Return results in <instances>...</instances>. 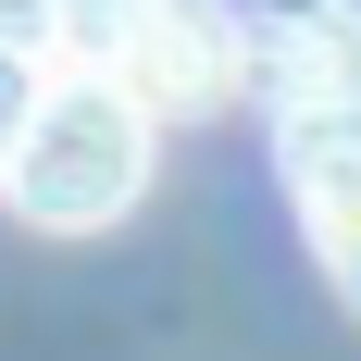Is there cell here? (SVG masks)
<instances>
[{
    "label": "cell",
    "instance_id": "obj_2",
    "mask_svg": "<svg viewBox=\"0 0 361 361\" xmlns=\"http://www.w3.org/2000/svg\"><path fill=\"white\" fill-rule=\"evenodd\" d=\"M274 162H287V200H299V224H312L324 274L361 312V87L274 100Z\"/></svg>",
    "mask_w": 361,
    "mask_h": 361
},
{
    "label": "cell",
    "instance_id": "obj_1",
    "mask_svg": "<svg viewBox=\"0 0 361 361\" xmlns=\"http://www.w3.org/2000/svg\"><path fill=\"white\" fill-rule=\"evenodd\" d=\"M149 125L162 112L125 87V75H87L63 63L50 87H37L25 137H13V175H0V200L25 224H50V237H87V224H125L149 187Z\"/></svg>",
    "mask_w": 361,
    "mask_h": 361
},
{
    "label": "cell",
    "instance_id": "obj_6",
    "mask_svg": "<svg viewBox=\"0 0 361 361\" xmlns=\"http://www.w3.org/2000/svg\"><path fill=\"white\" fill-rule=\"evenodd\" d=\"M37 50H25V25H0V175H13V137H25V112H37Z\"/></svg>",
    "mask_w": 361,
    "mask_h": 361
},
{
    "label": "cell",
    "instance_id": "obj_5",
    "mask_svg": "<svg viewBox=\"0 0 361 361\" xmlns=\"http://www.w3.org/2000/svg\"><path fill=\"white\" fill-rule=\"evenodd\" d=\"M137 25H149V0H37V37H50L63 63H87V75L125 63V50H137Z\"/></svg>",
    "mask_w": 361,
    "mask_h": 361
},
{
    "label": "cell",
    "instance_id": "obj_3",
    "mask_svg": "<svg viewBox=\"0 0 361 361\" xmlns=\"http://www.w3.org/2000/svg\"><path fill=\"white\" fill-rule=\"evenodd\" d=\"M112 75H125L149 112H212V100H237V75H250V13H224V0H149L137 50Z\"/></svg>",
    "mask_w": 361,
    "mask_h": 361
},
{
    "label": "cell",
    "instance_id": "obj_7",
    "mask_svg": "<svg viewBox=\"0 0 361 361\" xmlns=\"http://www.w3.org/2000/svg\"><path fill=\"white\" fill-rule=\"evenodd\" d=\"M0 25H37V0H0Z\"/></svg>",
    "mask_w": 361,
    "mask_h": 361
},
{
    "label": "cell",
    "instance_id": "obj_4",
    "mask_svg": "<svg viewBox=\"0 0 361 361\" xmlns=\"http://www.w3.org/2000/svg\"><path fill=\"white\" fill-rule=\"evenodd\" d=\"M250 50H262V87H274V100L361 87V0H262Z\"/></svg>",
    "mask_w": 361,
    "mask_h": 361
}]
</instances>
